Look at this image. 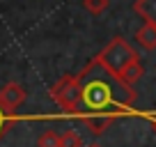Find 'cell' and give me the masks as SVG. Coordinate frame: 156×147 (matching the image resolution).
I'll use <instances>...</instances> for the list:
<instances>
[{
  "mask_svg": "<svg viewBox=\"0 0 156 147\" xmlns=\"http://www.w3.org/2000/svg\"><path fill=\"white\" fill-rule=\"evenodd\" d=\"M83 85V106L92 113H131L136 101V88L122 83L119 76L106 69L97 58L78 74Z\"/></svg>",
  "mask_w": 156,
  "mask_h": 147,
  "instance_id": "obj_1",
  "label": "cell"
},
{
  "mask_svg": "<svg viewBox=\"0 0 156 147\" xmlns=\"http://www.w3.org/2000/svg\"><path fill=\"white\" fill-rule=\"evenodd\" d=\"M97 60H99V62H101L106 69H110L115 76H119V74H122L129 64L136 62V60H140V58H138L136 48H133L126 39L115 37V39H112L110 44H108L106 48L97 55Z\"/></svg>",
  "mask_w": 156,
  "mask_h": 147,
  "instance_id": "obj_2",
  "label": "cell"
},
{
  "mask_svg": "<svg viewBox=\"0 0 156 147\" xmlns=\"http://www.w3.org/2000/svg\"><path fill=\"white\" fill-rule=\"evenodd\" d=\"M51 99L62 108L64 113H78L83 103V85L78 76H62L51 88Z\"/></svg>",
  "mask_w": 156,
  "mask_h": 147,
  "instance_id": "obj_3",
  "label": "cell"
},
{
  "mask_svg": "<svg viewBox=\"0 0 156 147\" xmlns=\"http://www.w3.org/2000/svg\"><path fill=\"white\" fill-rule=\"evenodd\" d=\"M25 97H28V94H25V90L21 88L19 83H7L5 88L0 90V106L5 108V113L14 115L16 110L23 106Z\"/></svg>",
  "mask_w": 156,
  "mask_h": 147,
  "instance_id": "obj_4",
  "label": "cell"
},
{
  "mask_svg": "<svg viewBox=\"0 0 156 147\" xmlns=\"http://www.w3.org/2000/svg\"><path fill=\"white\" fill-rule=\"evenodd\" d=\"M136 41L145 51H154L156 48V25L154 23H142L136 32Z\"/></svg>",
  "mask_w": 156,
  "mask_h": 147,
  "instance_id": "obj_5",
  "label": "cell"
},
{
  "mask_svg": "<svg viewBox=\"0 0 156 147\" xmlns=\"http://www.w3.org/2000/svg\"><path fill=\"white\" fill-rule=\"evenodd\" d=\"M83 122H85V127L90 129L92 133H103L108 127H110L112 122H115V115H103V113H94V115H90V117H83Z\"/></svg>",
  "mask_w": 156,
  "mask_h": 147,
  "instance_id": "obj_6",
  "label": "cell"
},
{
  "mask_svg": "<svg viewBox=\"0 0 156 147\" xmlns=\"http://www.w3.org/2000/svg\"><path fill=\"white\" fill-rule=\"evenodd\" d=\"M133 12H136L145 23L156 25V0H136V2H133Z\"/></svg>",
  "mask_w": 156,
  "mask_h": 147,
  "instance_id": "obj_7",
  "label": "cell"
},
{
  "mask_svg": "<svg viewBox=\"0 0 156 147\" xmlns=\"http://www.w3.org/2000/svg\"><path fill=\"white\" fill-rule=\"evenodd\" d=\"M142 74H145V69H142L140 60H136V62H131L122 74H119V81L126 83V85H131V88H136V83L142 78Z\"/></svg>",
  "mask_w": 156,
  "mask_h": 147,
  "instance_id": "obj_8",
  "label": "cell"
},
{
  "mask_svg": "<svg viewBox=\"0 0 156 147\" xmlns=\"http://www.w3.org/2000/svg\"><path fill=\"white\" fill-rule=\"evenodd\" d=\"M37 147H62V136L48 129L37 138Z\"/></svg>",
  "mask_w": 156,
  "mask_h": 147,
  "instance_id": "obj_9",
  "label": "cell"
},
{
  "mask_svg": "<svg viewBox=\"0 0 156 147\" xmlns=\"http://www.w3.org/2000/svg\"><path fill=\"white\" fill-rule=\"evenodd\" d=\"M108 5H110V0H83V7L94 16L103 14V12L108 9Z\"/></svg>",
  "mask_w": 156,
  "mask_h": 147,
  "instance_id": "obj_10",
  "label": "cell"
},
{
  "mask_svg": "<svg viewBox=\"0 0 156 147\" xmlns=\"http://www.w3.org/2000/svg\"><path fill=\"white\" fill-rule=\"evenodd\" d=\"M62 136V147H85L83 145V138H80V133L78 131H64V133H60Z\"/></svg>",
  "mask_w": 156,
  "mask_h": 147,
  "instance_id": "obj_11",
  "label": "cell"
},
{
  "mask_svg": "<svg viewBox=\"0 0 156 147\" xmlns=\"http://www.w3.org/2000/svg\"><path fill=\"white\" fill-rule=\"evenodd\" d=\"M14 122V115H9V113H5V108L0 106V140L5 138V133H7V129H9V124Z\"/></svg>",
  "mask_w": 156,
  "mask_h": 147,
  "instance_id": "obj_12",
  "label": "cell"
},
{
  "mask_svg": "<svg viewBox=\"0 0 156 147\" xmlns=\"http://www.w3.org/2000/svg\"><path fill=\"white\" fill-rule=\"evenodd\" d=\"M147 120H149L151 129H154V133H156V113H154V115H147Z\"/></svg>",
  "mask_w": 156,
  "mask_h": 147,
  "instance_id": "obj_13",
  "label": "cell"
},
{
  "mask_svg": "<svg viewBox=\"0 0 156 147\" xmlns=\"http://www.w3.org/2000/svg\"><path fill=\"white\" fill-rule=\"evenodd\" d=\"M87 147H101V145H87Z\"/></svg>",
  "mask_w": 156,
  "mask_h": 147,
  "instance_id": "obj_14",
  "label": "cell"
}]
</instances>
